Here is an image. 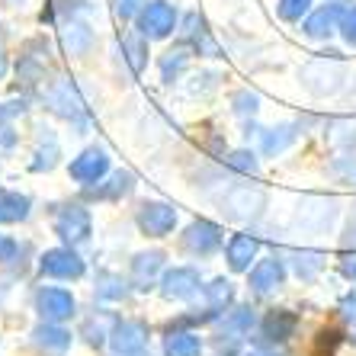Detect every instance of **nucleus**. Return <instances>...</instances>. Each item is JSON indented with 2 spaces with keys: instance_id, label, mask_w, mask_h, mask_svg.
<instances>
[{
  "instance_id": "nucleus-8",
  "label": "nucleus",
  "mask_w": 356,
  "mask_h": 356,
  "mask_svg": "<svg viewBox=\"0 0 356 356\" xmlns=\"http://www.w3.org/2000/svg\"><path fill=\"white\" fill-rule=\"evenodd\" d=\"M177 206L170 202H161V199H148L141 202L138 212H135V225L141 228V234L148 238H167V234L177 228Z\"/></svg>"
},
{
  "instance_id": "nucleus-14",
  "label": "nucleus",
  "mask_w": 356,
  "mask_h": 356,
  "mask_svg": "<svg viewBox=\"0 0 356 356\" xmlns=\"http://www.w3.org/2000/svg\"><path fill=\"white\" fill-rule=\"evenodd\" d=\"M132 190H135V177L129 170H109L97 183L83 186V199H90V202H122L125 196H132Z\"/></svg>"
},
{
  "instance_id": "nucleus-22",
  "label": "nucleus",
  "mask_w": 356,
  "mask_h": 356,
  "mask_svg": "<svg viewBox=\"0 0 356 356\" xmlns=\"http://www.w3.org/2000/svg\"><path fill=\"white\" fill-rule=\"evenodd\" d=\"M296 331H298V315L289 312V308H273V312H266V318L260 321V334H264V340H270V343H286Z\"/></svg>"
},
{
  "instance_id": "nucleus-35",
  "label": "nucleus",
  "mask_w": 356,
  "mask_h": 356,
  "mask_svg": "<svg viewBox=\"0 0 356 356\" xmlns=\"http://www.w3.org/2000/svg\"><path fill=\"white\" fill-rule=\"evenodd\" d=\"M29 216V199L19 193H0V222H23Z\"/></svg>"
},
{
  "instance_id": "nucleus-37",
  "label": "nucleus",
  "mask_w": 356,
  "mask_h": 356,
  "mask_svg": "<svg viewBox=\"0 0 356 356\" xmlns=\"http://www.w3.org/2000/svg\"><path fill=\"white\" fill-rule=\"evenodd\" d=\"M232 113L241 119H254L260 113V97L254 90H234L232 93Z\"/></svg>"
},
{
  "instance_id": "nucleus-21",
  "label": "nucleus",
  "mask_w": 356,
  "mask_h": 356,
  "mask_svg": "<svg viewBox=\"0 0 356 356\" xmlns=\"http://www.w3.org/2000/svg\"><path fill=\"white\" fill-rule=\"evenodd\" d=\"M298 135H302V119L298 122L273 125V129H260V151L266 158H280V154H286L296 145Z\"/></svg>"
},
{
  "instance_id": "nucleus-18",
  "label": "nucleus",
  "mask_w": 356,
  "mask_h": 356,
  "mask_svg": "<svg viewBox=\"0 0 356 356\" xmlns=\"http://www.w3.org/2000/svg\"><path fill=\"white\" fill-rule=\"evenodd\" d=\"M343 10H347L343 3H327V7L312 10V13L302 19V33L315 42L331 39L334 33H340V17H343Z\"/></svg>"
},
{
  "instance_id": "nucleus-44",
  "label": "nucleus",
  "mask_w": 356,
  "mask_h": 356,
  "mask_svg": "<svg viewBox=\"0 0 356 356\" xmlns=\"http://www.w3.org/2000/svg\"><path fill=\"white\" fill-rule=\"evenodd\" d=\"M340 248H343V254H347V250H356V216H350L347 228L340 234Z\"/></svg>"
},
{
  "instance_id": "nucleus-16",
  "label": "nucleus",
  "mask_w": 356,
  "mask_h": 356,
  "mask_svg": "<svg viewBox=\"0 0 356 356\" xmlns=\"http://www.w3.org/2000/svg\"><path fill=\"white\" fill-rule=\"evenodd\" d=\"M35 312H39L45 321H67V318H74L77 312V302L74 296L67 289H61V286H42L39 292H35Z\"/></svg>"
},
{
  "instance_id": "nucleus-1",
  "label": "nucleus",
  "mask_w": 356,
  "mask_h": 356,
  "mask_svg": "<svg viewBox=\"0 0 356 356\" xmlns=\"http://www.w3.org/2000/svg\"><path fill=\"white\" fill-rule=\"evenodd\" d=\"M347 77H350V65L340 51H324V55H315L312 61L302 65L298 71V81L305 87L312 97L324 99V97H334L347 87Z\"/></svg>"
},
{
  "instance_id": "nucleus-47",
  "label": "nucleus",
  "mask_w": 356,
  "mask_h": 356,
  "mask_svg": "<svg viewBox=\"0 0 356 356\" xmlns=\"http://www.w3.org/2000/svg\"><path fill=\"white\" fill-rule=\"evenodd\" d=\"M248 356H276V353H264V350H257V353H248Z\"/></svg>"
},
{
  "instance_id": "nucleus-15",
  "label": "nucleus",
  "mask_w": 356,
  "mask_h": 356,
  "mask_svg": "<svg viewBox=\"0 0 356 356\" xmlns=\"http://www.w3.org/2000/svg\"><path fill=\"white\" fill-rule=\"evenodd\" d=\"M67 174H71V180H74V183H81V186H90V183H97L99 177L109 174V151L99 148V145L83 148L81 154L71 161Z\"/></svg>"
},
{
  "instance_id": "nucleus-6",
  "label": "nucleus",
  "mask_w": 356,
  "mask_h": 356,
  "mask_svg": "<svg viewBox=\"0 0 356 356\" xmlns=\"http://www.w3.org/2000/svg\"><path fill=\"white\" fill-rule=\"evenodd\" d=\"M55 234L65 241L67 248H81L93 234V216L83 202H65L55 212Z\"/></svg>"
},
{
  "instance_id": "nucleus-13",
  "label": "nucleus",
  "mask_w": 356,
  "mask_h": 356,
  "mask_svg": "<svg viewBox=\"0 0 356 356\" xmlns=\"http://www.w3.org/2000/svg\"><path fill=\"white\" fill-rule=\"evenodd\" d=\"M42 273L51 276V280H81L87 273V264L77 254V248H51L42 254Z\"/></svg>"
},
{
  "instance_id": "nucleus-27",
  "label": "nucleus",
  "mask_w": 356,
  "mask_h": 356,
  "mask_svg": "<svg viewBox=\"0 0 356 356\" xmlns=\"http://www.w3.org/2000/svg\"><path fill=\"white\" fill-rule=\"evenodd\" d=\"M39 132H42L39 135V151H35V161L29 164L35 174H42V170H55V167H58V158H61V145H58V138H55V132L45 129V125H42Z\"/></svg>"
},
{
  "instance_id": "nucleus-41",
  "label": "nucleus",
  "mask_w": 356,
  "mask_h": 356,
  "mask_svg": "<svg viewBox=\"0 0 356 356\" xmlns=\"http://www.w3.org/2000/svg\"><path fill=\"white\" fill-rule=\"evenodd\" d=\"M340 35L350 49H356V7H347L343 17H340Z\"/></svg>"
},
{
  "instance_id": "nucleus-46",
  "label": "nucleus",
  "mask_w": 356,
  "mask_h": 356,
  "mask_svg": "<svg viewBox=\"0 0 356 356\" xmlns=\"http://www.w3.org/2000/svg\"><path fill=\"white\" fill-rule=\"evenodd\" d=\"M10 254H13V241H10V238H3V234H0V260H7Z\"/></svg>"
},
{
  "instance_id": "nucleus-20",
  "label": "nucleus",
  "mask_w": 356,
  "mask_h": 356,
  "mask_svg": "<svg viewBox=\"0 0 356 356\" xmlns=\"http://www.w3.org/2000/svg\"><path fill=\"white\" fill-rule=\"evenodd\" d=\"M58 39H61V49H65L71 58H83V55L93 49L97 33H93V26L87 23V19H65Z\"/></svg>"
},
{
  "instance_id": "nucleus-10",
  "label": "nucleus",
  "mask_w": 356,
  "mask_h": 356,
  "mask_svg": "<svg viewBox=\"0 0 356 356\" xmlns=\"http://www.w3.org/2000/svg\"><path fill=\"white\" fill-rule=\"evenodd\" d=\"M180 39L190 45L196 55H206V58H225V51H222V45L216 42V35H212V29H209V23H206V17L202 13H186L183 17V23H180Z\"/></svg>"
},
{
  "instance_id": "nucleus-28",
  "label": "nucleus",
  "mask_w": 356,
  "mask_h": 356,
  "mask_svg": "<svg viewBox=\"0 0 356 356\" xmlns=\"http://www.w3.org/2000/svg\"><path fill=\"white\" fill-rule=\"evenodd\" d=\"M119 318L113 315V312H93L87 321H83V337H87V343L90 347H103L109 340V334H113V327H116Z\"/></svg>"
},
{
  "instance_id": "nucleus-32",
  "label": "nucleus",
  "mask_w": 356,
  "mask_h": 356,
  "mask_svg": "<svg viewBox=\"0 0 356 356\" xmlns=\"http://www.w3.org/2000/svg\"><path fill=\"white\" fill-rule=\"evenodd\" d=\"M93 286H97V298H103V302H122L129 296V289H132V282L122 280L119 273H109V270L97 273Z\"/></svg>"
},
{
  "instance_id": "nucleus-33",
  "label": "nucleus",
  "mask_w": 356,
  "mask_h": 356,
  "mask_svg": "<svg viewBox=\"0 0 356 356\" xmlns=\"http://www.w3.org/2000/svg\"><path fill=\"white\" fill-rule=\"evenodd\" d=\"M65 17V19H90L93 13V3L90 0H55L49 7V13H42V19H49V23H55V17Z\"/></svg>"
},
{
  "instance_id": "nucleus-7",
  "label": "nucleus",
  "mask_w": 356,
  "mask_h": 356,
  "mask_svg": "<svg viewBox=\"0 0 356 356\" xmlns=\"http://www.w3.org/2000/svg\"><path fill=\"white\" fill-rule=\"evenodd\" d=\"M222 241H225L222 225L209 222V218H193L180 234V248H183V254H190V257L206 260V257H212V254H218Z\"/></svg>"
},
{
  "instance_id": "nucleus-39",
  "label": "nucleus",
  "mask_w": 356,
  "mask_h": 356,
  "mask_svg": "<svg viewBox=\"0 0 356 356\" xmlns=\"http://www.w3.org/2000/svg\"><path fill=\"white\" fill-rule=\"evenodd\" d=\"M340 343H343V334H340L337 327H324V331H318V337H315L312 356H334Z\"/></svg>"
},
{
  "instance_id": "nucleus-43",
  "label": "nucleus",
  "mask_w": 356,
  "mask_h": 356,
  "mask_svg": "<svg viewBox=\"0 0 356 356\" xmlns=\"http://www.w3.org/2000/svg\"><path fill=\"white\" fill-rule=\"evenodd\" d=\"M340 318H343L350 327H356V292H347V296L340 298Z\"/></svg>"
},
{
  "instance_id": "nucleus-17",
  "label": "nucleus",
  "mask_w": 356,
  "mask_h": 356,
  "mask_svg": "<svg viewBox=\"0 0 356 356\" xmlns=\"http://www.w3.org/2000/svg\"><path fill=\"white\" fill-rule=\"evenodd\" d=\"M148 343V324L135 321V318H125V321H116L113 334H109V347L116 356H129V353H141Z\"/></svg>"
},
{
  "instance_id": "nucleus-38",
  "label": "nucleus",
  "mask_w": 356,
  "mask_h": 356,
  "mask_svg": "<svg viewBox=\"0 0 356 356\" xmlns=\"http://www.w3.org/2000/svg\"><path fill=\"white\" fill-rule=\"evenodd\" d=\"M327 174L337 183H347V186H356V154H343V158H334L327 164Z\"/></svg>"
},
{
  "instance_id": "nucleus-11",
  "label": "nucleus",
  "mask_w": 356,
  "mask_h": 356,
  "mask_svg": "<svg viewBox=\"0 0 356 356\" xmlns=\"http://www.w3.org/2000/svg\"><path fill=\"white\" fill-rule=\"evenodd\" d=\"M167 270V254L164 250H141L132 257V266H129V282H132V289L138 292H148L154 289L161 282Z\"/></svg>"
},
{
  "instance_id": "nucleus-9",
  "label": "nucleus",
  "mask_w": 356,
  "mask_h": 356,
  "mask_svg": "<svg viewBox=\"0 0 356 356\" xmlns=\"http://www.w3.org/2000/svg\"><path fill=\"white\" fill-rule=\"evenodd\" d=\"M161 296L170 302H190L202 292V273L196 266H167L161 276Z\"/></svg>"
},
{
  "instance_id": "nucleus-24",
  "label": "nucleus",
  "mask_w": 356,
  "mask_h": 356,
  "mask_svg": "<svg viewBox=\"0 0 356 356\" xmlns=\"http://www.w3.org/2000/svg\"><path fill=\"white\" fill-rule=\"evenodd\" d=\"M196 55V51L186 45V42H177L174 49H167L164 55H161V61H158V71H161V81L164 83H174V81H180V74L190 67V58Z\"/></svg>"
},
{
  "instance_id": "nucleus-4",
  "label": "nucleus",
  "mask_w": 356,
  "mask_h": 356,
  "mask_svg": "<svg viewBox=\"0 0 356 356\" xmlns=\"http://www.w3.org/2000/svg\"><path fill=\"white\" fill-rule=\"evenodd\" d=\"M266 206H270V196L257 183H234L222 196V212L232 222H257Z\"/></svg>"
},
{
  "instance_id": "nucleus-23",
  "label": "nucleus",
  "mask_w": 356,
  "mask_h": 356,
  "mask_svg": "<svg viewBox=\"0 0 356 356\" xmlns=\"http://www.w3.org/2000/svg\"><path fill=\"white\" fill-rule=\"evenodd\" d=\"M148 42L138 29H129V33L119 39V55L122 61L129 65V74L132 77H141L145 74V67H148Z\"/></svg>"
},
{
  "instance_id": "nucleus-19",
  "label": "nucleus",
  "mask_w": 356,
  "mask_h": 356,
  "mask_svg": "<svg viewBox=\"0 0 356 356\" xmlns=\"http://www.w3.org/2000/svg\"><path fill=\"white\" fill-rule=\"evenodd\" d=\"M257 254H260V241L250 232L232 234V241L225 244V260H228V270H232V273H248L250 264L257 260Z\"/></svg>"
},
{
  "instance_id": "nucleus-36",
  "label": "nucleus",
  "mask_w": 356,
  "mask_h": 356,
  "mask_svg": "<svg viewBox=\"0 0 356 356\" xmlns=\"http://www.w3.org/2000/svg\"><path fill=\"white\" fill-rule=\"evenodd\" d=\"M312 3L315 0H276V17L286 23H302L312 13Z\"/></svg>"
},
{
  "instance_id": "nucleus-12",
  "label": "nucleus",
  "mask_w": 356,
  "mask_h": 356,
  "mask_svg": "<svg viewBox=\"0 0 356 356\" xmlns=\"http://www.w3.org/2000/svg\"><path fill=\"white\" fill-rule=\"evenodd\" d=\"M286 276H289V270H286V260L282 257H264L257 260V264L248 270V286L254 296H270V292L282 289L286 286Z\"/></svg>"
},
{
  "instance_id": "nucleus-2",
  "label": "nucleus",
  "mask_w": 356,
  "mask_h": 356,
  "mask_svg": "<svg viewBox=\"0 0 356 356\" xmlns=\"http://www.w3.org/2000/svg\"><path fill=\"white\" fill-rule=\"evenodd\" d=\"M45 106L55 113V116L67 119L71 129L77 135H87L90 132V109H87V99H83L81 87H77L71 77H55L45 90Z\"/></svg>"
},
{
  "instance_id": "nucleus-3",
  "label": "nucleus",
  "mask_w": 356,
  "mask_h": 356,
  "mask_svg": "<svg viewBox=\"0 0 356 356\" xmlns=\"http://www.w3.org/2000/svg\"><path fill=\"white\" fill-rule=\"evenodd\" d=\"M340 216V202L334 196H302L292 209V228H298L302 234H327L334 228Z\"/></svg>"
},
{
  "instance_id": "nucleus-42",
  "label": "nucleus",
  "mask_w": 356,
  "mask_h": 356,
  "mask_svg": "<svg viewBox=\"0 0 356 356\" xmlns=\"http://www.w3.org/2000/svg\"><path fill=\"white\" fill-rule=\"evenodd\" d=\"M145 3H148V0H113V13H116L119 19H135Z\"/></svg>"
},
{
  "instance_id": "nucleus-30",
  "label": "nucleus",
  "mask_w": 356,
  "mask_h": 356,
  "mask_svg": "<svg viewBox=\"0 0 356 356\" xmlns=\"http://www.w3.org/2000/svg\"><path fill=\"white\" fill-rule=\"evenodd\" d=\"M33 337L42 350H51V353H65L71 347V331H65L58 321H45L42 327H35Z\"/></svg>"
},
{
  "instance_id": "nucleus-26",
  "label": "nucleus",
  "mask_w": 356,
  "mask_h": 356,
  "mask_svg": "<svg viewBox=\"0 0 356 356\" xmlns=\"http://www.w3.org/2000/svg\"><path fill=\"white\" fill-rule=\"evenodd\" d=\"M257 324V312L250 305H234L232 312H225L222 318V337L241 340L244 334H250V327Z\"/></svg>"
},
{
  "instance_id": "nucleus-31",
  "label": "nucleus",
  "mask_w": 356,
  "mask_h": 356,
  "mask_svg": "<svg viewBox=\"0 0 356 356\" xmlns=\"http://www.w3.org/2000/svg\"><path fill=\"white\" fill-rule=\"evenodd\" d=\"M164 356H202V340L193 331H170L164 337Z\"/></svg>"
},
{
  "instance_id": "nucleus-45",
  "label": "nucleus",
  "mask_w": 356,
  "mask_h": 356,
  "mask_svg": "<svg viewBox=\"0 0 356 356\" xmlns=\"http://www.w3.org/2000/svg\"><path fill=\"white\" fill-rule=\"evenodd\" d=\"M340 273L347 276L350 282H356V250L353 254H350V250L343 254V260H340Z\"/></svg>"
},
{
  "instance_id": "nucleus-40",
  "label": "nucleus",
  "mask_w": 356,
  "mask_h": 356,
  "mask_svg": "<svg viewBox=\"0 0 356 356\" xmlns=\"http://www.w3.org/2000/svg\"><path fill=\"white\" fill-rule=\"evenodd\" d=\"M186 90H190V97H206V93L218 90V74H212V71L193 74V83L186 87Z\"/></svg>"
},
{
  "instance_id": "nucleus-29",
  "label": "nucleus",
  "mask_w": 356,
  "mask_h": 356,
  "mask_svg": "<svg viewBox=\"0 0 356 356\" xmlns=\"http://www.w3.org/2000/svg\"><path fill=\"white\" fill-rule=\"evenodd\" d=\"M324 135L331 141L334 148H343L347 154L356 151V119L353 116H343V119H331L324 125Z\"/></svg>"
},
{
  "instance_id": "nucleus-25",
  "label": "nucleus",
  "mask_w": 356,
  "mask_h": 356,
  "mask_svg": "<svg viewBox=\"0 0 356 356\" xmlns=\"http://www.w3.org/2000/svg\"><path fill=\"white\" fill-rule=\"evenodd\" d=\"M286 260H289V270L298 276L302 282H315L318 276H321V270H324V254L321 250H289L286 254Z\"/></svg>"
},
{
  "instance_id": "nucleus-5",
  "label": "nucleus",
  "mask_w": 356,
  "mask_h": 356,
  "mask_svg": "<svg viewBox=\"0 0 356 356\" xmlns=\"http://www.w3.org/2000/svg\"><path fill=\"white\" fill-rule=\"evenodd\" d=\"M177 26H180V10H177V3H170V0H148V3L141 7V13L135 17V29L151 42L170 39Z\"/></svg>"
},
{
  "instance_id": "nucleus-34",
  "label": "nucleus",
  "mask_w": 356,
  "mask_h": 356,
  "mask_svg": "<svg viewBox=\"0 0 356 356\" xmlns=\"http://www.w3.org/2000/svg\"><path fill=\"white\" fill-rule=\"evenodd\" d=\"M222 161H225V167H228L232 174H238V177H257L260 174V158L254 154V151H248V148L228 151Z\"/></svg>"
}]
</instances>
